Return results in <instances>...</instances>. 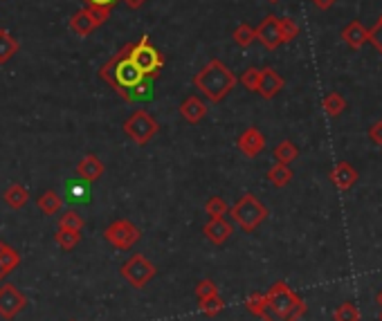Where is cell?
Wrapping results in <instances>:
<instances>
[{"label": "cell", "mask_w": 382, "mask_h": 321, "mask_svg": "<svg viewBox=\"0 0 382 321\" xmlns=\"http://www.w3.org/2000/svg\"><path fill=\"white\" fill-rule=\"evenodd\" d=\"M237 74H234L220 59H212L201 68V72L193 74L196 90L212 104H220L223 99L237 88Z\"/></svg>", "instance_id": "obj_3"}, {"label": "cell", "mask_w": 382, "mask_h": 321, "mask_svg": "<svg viewBox=\"0 0 382 321\" xmlns=\"http://www.w3.org/2000/svg\"><path fill=\"white\" fill-rule=\"evenodd\" d=\"M81 3L85 7H108V9H113L117 0H81Z\"/></svg>", "instance_id": "obj_37"}, {"label": "cell", "mask_w": 382, "mask_h": 321, "mask_svg": "<svg viewBox=\"0 0 382 321\" xmlns=\"http://www.w3.org/2000/svg\"><path fill=\"white\" fill-rule=\"evenodd\" d=\"M297 155H299L297 146H294L290 140H283V142L277 144V148H275V159H277V162H281V164L294 162V159H297Z\"/></svg>", "instance_id": "obj_26"}, {"label": "cell", "mask_w": 382, "mask_h": 321, "mask_svg": "<svg viewBox=\"0 0 382 321\" xmlns=\"http://www.w3.org/2000/svg\"><path fill=\"white\" fill-rule=\"evenodd\" d=\"M229 216L243 231H254L268 218V209L256 195L245 193L229 207Z\"/></svg>", "instance_id": "obj_5"}, {"label": "cell", "mask_w": 382, "mask_h": 321, "mask_svg": "<svg viewBox=\"0 0 382 321\" xmlns=\"http://www.w3.org/2000/svg\"><path fill=\"white\" fill-rule=\"evenodd\" d=\"M110 11L113 9H108V7H83L70 16L68 25L77 36L85 39V36H90L95 30H100L102 25L110 18Z\"/></svg>", "instance_id": "obj_8"}, {"label": "cell", "mask_w": 382, "mask_h": 321, "mask_svg": "<svg viewBox=\"0 0 382 321\" xmlns=\"http://www.w3.org/2000/svg\"><path fill=\"white\" fill-rule=\"evenodd\" d=\"M59 227L64 229H72V231H81L85 227V220L79 212H75V209H68V212H64L59 216Z\"/></svg>", "instance_id": "obj_27"}, {"label": "cell", "mask_w": 382, "mask_h": 321, "mask_svg": "<svg viewBox=\"0 0 382 321\" xmlns=\"http://www.w3.org/2000/svg\"><path fill=\"white\" fill-rule=\"evenodd\" d=\"M268 3H277V0H268Z\"/></svg>", "instance_id": "obj_42"}, {"label": "cell", "mask_w": 382, "mask_h": 321, "mask_svg": "<svg viewBox=\"0 0 382 321\" xmlns=\"http://www.w3.org/2000/svg\"><path fill=\"white\" fill-rule=\"evenodd\" d=\"M160 131V123L157 119L149 113V110H144V108H138L135 113L124 121V133H126V138L133 142V144H138V146H144V144H149L155 135Z\"/></svg>", "instance_id": "obj_6"}, {"label": "cell", "mask_w": 382, "mask_h": 321, "mask_svg": "<svg viewBox=\"0 0 382 321\" xmlns=\"http://www.w3.org/2000/svg\"><path fill=\"white\" fill-rule=\"evenodd\" d=\"M104 162L97 155L88 153V155H83L81 157V162L77 164V173H79V178H83L85 182H97L102 176H104Z\"/></svg>", "instance_id": "obj_16"}, {"label": "cell", "mask_w": 382, "mask_h": 321, "mask_svg": "<svg viewBox=\"0 0 382 321\" xmlns=\"http://www.w3.org/2000/svg\"><path fill=\"white\" fill-rule=\"evenodd\" d=\"M313 5H315L317 9L326 11V9H330L333 5H335V0H313Z\"/></svg>", "instance_id": "obj_38"}, {"label": "cell", "mask_w": 382, "mask_h": 321, "mask_svg": "<svg viewBox=\"0 0 382 321\" xmlns=\"http://www.w3.org/2000/svg\"><path fill=\"white\" fill-rule=\"evenodd\" d=\"M369 41H371V43L378 47V52L382 54V16L378 18L376 28H374V30H369Z\"/></svg>", "instance_id": "obj_35"}, {"label": "cell", "mask_w": 382, "mask_h": 321, "mask_svg": "<svg viewBox=\"0 0 382 321\" xmlns=\"http://www.w3.org/2000/svg\"><path fill=\"white\" fill-rule=\"evenodd\" d=\"M212 294H218V286L212 279H201L196 283V299L198 301L207 299V296H212Z\"/></svg>", "instance_id": "obj_33"}, {"label": "cell", "mask_w": 382, "mask_h": 321, "mask_svg": "<svg viewBox=\"0 0 382 321\" xmlns=\"http://www.w3.org/2000/svg\"><path fill=\"white\" fill-rule=\"evenodd\" d=\"M205 214L209 218H225L229 214V205L225 202V198L214 195L205 202Z\"/></svg>", "instance_id": "obj_28"}, {"label": "cell", "mask_w": 382, "mask_h": 321, "mask_svg": "<svg viewBox=\"0 0 382 321\" xmlns=\"http://www.w3.org/2000/svg\"><path fill=\"white\" fill-rule=\"evenodd\" d=\"M121 3H124L129 9H133V11H135V9L144 7V5H146V0H121Z\"/></svg>", "instance_id": "obj_39"}, {"label": "cell", "mask_w": 382, "mask_h": 321, "mask_svg": "<svg viewBox=\"0 0 382 321\" xmlns=\"http://www.w3.org/2000/svg\"><path fill=\"white\" fill-rule=\"evenodd\" d=\"M72 321H75V319H72Z\"/></svg>", "instance_id": "obj_44"}, {"label": "cell", "mask_w": 382, "mask_h": 321, "mask_svg": "<svg viewBox=\"0 0 382 321\" xmlns=\"http://www.w3.org/2000/svg\"><path fill=\"white\" fill-rule=\"evenodd\" d=\"M178 110H180V117H182L184 121H189V123H198V121L205 119L207 113H209L207 104L203 102L201 97H196V95H191V97L184 99Z\"/></svg>", "instance_id": "obj_14"}, {"label": "cell", "mask_w": 382, "mask_h": 321, "mask_svg": "<svg viewBox=\"0 0 382 321\" xmlns=\"http://www.w3.org/2000/svg\"><path fill=\"white\" fill-rule=\"evenodd\" d=\"M5 202L11 207V209H23L28 202H30V191L23 187L18 182H11L9 187L5 189Z\"/></svg>", "instance_id": "obj_21"}, {"label": "cell", "mask_w": 382, "mask_h": 321, "mask_svg": "<svg viewBox=\"0 0 382 321\" xmlns=\"http://www.w3.org/2000/svg\"><path fill=\"white\" fill-rule=\"evenodd\" d=\"M378 303H380V305H382V292H380V294H378Z\"/></svg>", "instance_id": "obj_41"}, {"label": "cell", "mask_w": 382, "mask_h": 321, "mask_svg": "<svg viewBox=\"0 0 382 321\" xmlns=\"http://www.w3.org/2000/svg\"><path fill=\"white\" fill-rule=\"evenodd\" d=\"M330 180L340 191H347L357 182V171L349 162H340L335 169L330 171Z\"/></svg>", "instance_id": "obj_17"}, {"label": "cell", "mask_w": 382, "mask_h": 321, "mask_svg": "<svg viewBox=\"0 0 382 321\" xmlns=\"http://www.w3.org/2000/svg\"><path fill=\"white\" fill-rule=\"evenodd\" d=\"M203 234L212 245H225L234 234V227L225 218H209V222L203 227Z\"/></svg>", "instance_id": "obj_13"}, {"label": "cell", "mask_w": 382, "mask_h": 321, "mask_svg": "<svg viewBox=\"0 0 382 321\" xmlns=\"http://www.w3.org/2000/svg\"><path fill=\"white\" fill-rule=\"evenodd\" d=\"M28 296L18 290L14 283H3L0 286V317L5 321H11L18 313H23L28 308Z\"/></svg>", "instance_id": "obj_10"}, {"label": "cell", "mask_w": 382, "mask_h": 321, "mask_svg": "<svg viewBox=\"0 0 382 321\" xmlns=\"http://www.w3.org/2000/svg\"><path fill=\"white\" fill-rule=\"evenodd\" d=\"M380 321H382V313H380Z\"/></svg>", "instance_id": "obj_43"}, {"label": "cell", "mask_w": 382, "mask_h": 321, "mask_svg": "<svg viewBox=\"0 0 382 321\" xmlns=\"http://www.w3.org/2000/svg\"><path fill=\"white\" fill-rule=\"evenodd\" d=\"M232 39H234V43H237L239 47H250L256 41L254 28H250L248 23H241V25H237V30L232 32Z\"/></svg>", "instance_id": "obj_29"}, {"label": "cell", "mask_w": 382, "mask_h": 321, "mask_svg": "<svg viewBox=\"0 0 382 321\" xmlns=\"http://www.w3.org/2000/svg\"><path fill=\"white\" fill-rule=\"evenodd\" d=\"M100 77L121 99H126V102H133L135 90H138L144 81H149V79L142 77V72L138 70V66L133 63L131 43H124L113 56L106 61V63L100 68Z\"/></svg>", "instance_id": "obj_2"}, {"label": "cell", "mask_w": 382, "mask_h": 321, "mask_svg": "<svg viewBox=\"0 0 382 321\" xmlns=\"http://www.w3.org/2000/svg\"><path fill=\"white\" fill-rule=\"evenodd\" d=\"M201 305V313L207 315V317H216L218 313H223L225 310V301L220 299V294H212V296H207V299L198 301Z\"/></svg>", "instance_id": "obj_30"}, {"label": "cell", "mask_w": 382, "mask_h": 321, "mask_svg": "<svg viewBox=\"0 0 382 321\" xmlns=\"http://www.w3.org/2000/svg\"><path fill=\"white\" fill-rule=\"evenodd\" d=\"M342 39H344V43H347L349 47L360 49V47L369 41V30L364 28L360 20H353V23L347 25V28H344Z\"/></svg>", "instance_id": "obj_19"}, {"label": "cell", "mask_w": 382, "mask_h": 321, "mask_svg": "<svg viewBox=\"0 0 382 321\" xmlns=\"http://www.w3.org/2000/svg\"><path fill=\"white\" fill-rule=\"evenodd\" d=\"M322 108H324V113L328 117H338L344 113V108H347V102H344V97L340 92H330L324 97V102H322Z\"/></svg>", "instance_id": "obj_25"}, {"label": "cell", "mask_w": 382, "mask_h": 321, "mask_svg": "<svg viewBox=\"0 0 382 321\" xmlns=\"http://www.w3.org/2000/svg\"><path fill=\"white\" fill-rule=\"evenodd\" d=\"M119 274H121V279H124L131 288L142 290V288H146V283H151L155 279L157 267L144 254H133L129 261L121 265Z\"/></svg>", "instance_id": "obj_7"}, {"label": "cell", "mask_w": 382, "mask_h": 321, "mask_svg": "<svg viewBox=\"0 0 382 321\" xmlns=\"http://www.w3.org/2000/svg\"><path fill=\"white\" fill-rule=\"evenodd\" d=\"M36 207H39L45 216H56L61 209H64V198H61L56 191L47 189L45 193H41L39 198H36Z\"/></svg>", "instance_id": "obj_20"}, {"label": "cell", "mask_w": 382, "mask_h": 321, "mask_svg": "<svg viewBox=\"0 0 382 321\" xmlns=\"http://www.w3.org/2000/svg\"><path fill=\"white\" fill-rule=\"evenodd\" d=\"M258 81H261V70H258V68H248L243 72V77H241V83L252 92L258 90Z\"/></svg>", "instance_id": "obj_34"}, {"label": "cell", "mask_w": 382, "mask_h": 321, "mask_svg": "<svg viewBox=\"0 0 382 321\" xmlns=\"http://www.w3.org/2000/svg\"><path fill=\"white\" fill-rule=\"evenodd\" d=\"M54 241L61 250H75V247L81 243V231H72V229H64V227H56V234H54Z\"/></svg>", "instance_id": "obj_23"}, {"label": "cell", "mask_w": 382, "mask_h": 321, "mask_svg": "<svg viewBox=\"0 0 382 321\" xmlns=\"http://www.w3.org/2000/svg\"><path fill=\"white\" fill-rule=\"evenodd\" d=\"M268 180L275 184V187H286V184L292 180V171H290V166L288 164H281V162H277L275 166H270V171H268Z\"/></svg>", "instance_id": "obj_24"}, {"label": "cell", "mask_w": 382, "mask_h": 321, "mask_svg": "<svg viewBox=\"0 0 382 321\" xmlns=\"http://www.w3.org/2000/svg\"><path fill=\"white\" fill-rule=\"evenodd\" d=\"M237 146L245 157H256V155H261L265 148V135L258 128L250 126L239 135Z\"/></svg>", "instance_id": "obj_11"}, {"label": "cell", "mask_w": 382, "mask_h": 321, "mask_svg": "<svg viewBox=\"0 0 382 321\" xmlns=\"http://www.w3.org/2000/svg\"><path fill=\"white\" fill-rule=\"evenodd\" d=\"M333 317H335V321H360V310L353 303H342Z\"/></svg>", "instance_id": "obj_32"}, {"label": "cell", "mask_w": 382, "mask_h": 321, "mask_svg": "<svg viewBox=\"0 0 382 321\" xmlns=\"http://www.w3.org/2000/svg\"><path fill=\"white\" fill-rule=\"evenodd\" d=\"M283 88V79L281 74L273 68H263L261 70V81H258V95H261L263 99H273L281 92Z\"/></svg>", "instance_id": "obj_15"}, {"label": "cell", "mask_w": 382, "mask_h": 321, "mask_svg": "<svg viewBox=\"0 0 382 321\" xmlns=\"http://www.w3.org/2000/svg\"><path fill=\"white\" fill-rule=\"evenodd\" d=\"M131 59H133V63L138 66V70L142 72L144 79L153 81V79L160 77V74H162L165 56L160 54L157 47H153L149 34H142L140 41L131 43Z\"/></svg>", "instance_id": "obj_4"}, {"label": "cell", "mask_w": 382, "mask_h": 321, "mask_svg": "<svg viewBox=\"0 0 382 321\" xmlns=\"http://www.w3.org/2000/svg\"><path fill=\"white\" fill-rule=\"evenodd\" d=\"M369 138H371V142L376 146H382V119L376 121L374 126H371V131H369Z\"/></svg>", "instance_id": "obj_36"}, {"label": "cell", "mask_w": 382, "mask_h": 321, "mask_svg": "<svg viewBox=\"0 0 382 321\" xmlns=\"http://www.w3.org/2000/svg\"><path fill=\"white\" fill-rule=\"evenodd\" d=\"M20 265V254L11 245L0 241V281L7 279Z\"/></svg>", "instance_id": "obj_18"}, {"label": "cell", "mask_w": 382, "mask_h": 321, "mask_svg": "<svg viewBox=\"0 0 382 321\" xmlns=\"http://www.w3.org/2000/svg\"><path fill=\"white\" fill-rule=\"evenodd\" d=\"M256 41L265 49H277L281 45V34H279V16H265L261 25L254 30Z\"/></svg>", "instance_id": "obj_12"}, {"label": "cell", "mask_w": 382, "mask_h": 321, "mask_svg": "<svg viewBox=\"0 0 382 321\" xmlns=\"http://www.w3.org/2000/svg\"><path fill=\"white\" fill-rule=\"evenodd\" d=\"M18 49H20L18 39H14L7 30H0V66L9 63V61L16 56Z\"/></svg>", "instance_id": "obj_22"}, {"label": "cell", "mask_w": 382, "mask_h": 321, "mask_svg": "<svg viewBox=\"0 0 382 321\" xmlns=\"http://www.w3.org/2000/svg\"><path fill=\"white\" fill-rule=\"evenodd\" d=\"M245 308L263 321H299L306 313V303L294 294L288 283L277 281L265 294H250Z\"/></svg>", "instance_id": "obj_1"}, {"label": "cell", "mask_w": 382, "mask_h": 321, "mask_svg": "<svg viewBox=\"0 0 382 321\" xmlns=\"http://www.w3.org/2000/svg\"><path fill=\"white\" fill-rule=\"evenodd\" d=\"M104 238L115 247V250H121L126 252L131 250L133 245H138L140 238H142V231L138 225H133L131 220L126 218H119L115 222H110V225L104 229Z\"/></svg>", "instance_id": "obj_9"}, {"label": "cell", "mask_w": 382, "mask_h": 321, "mask_svg": "<svg viewBox=\"0 0 382 321\" xmlns=\"http://www.w3.org/2000/svg\"><path fill=\"white\" fill-rule=\"evenodd\" d=\"M279 34H281V43H292L299 36V25L292 18H279Z\"/></svg>", "instance_id": "obj_31"}, {"label": "cell", "mask_w": 382, "mask_h": 321, "mask_svg": "<svg viewBox=\"0 0 382 321\" xmlns=\"http://www.w3.org/2000/svg\"><path fill=\"white\" fill-rule=\"evenodd\" d=\"M70 191L75 195H81V200H85V189H79V187H70Z\"/></svg>", "instance_id": "obj_40"}]
</instances>
